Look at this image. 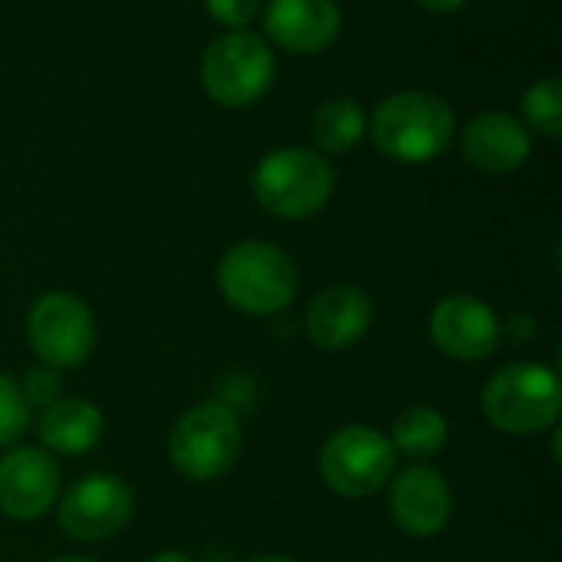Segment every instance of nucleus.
<instances>
[{
	"label": "nucleus",
	"mask_w": 562,
	"mask_h": 562,
	"mask_svg": "<svg viewBox=\"0 0 562 562\" xmlns=\"http://www.w3.org/2000/svg\"><path fill=\"white\" fill-rule=\"evenodd\" d=\"M524 115L530 122V128H537L547 138H560L562 135V82L557 76L540 79L527 89L524 95Z\"/></svg>",
	"instance_id": "obj_19"
},
{
	"label": "nucleus",
	"mask_w": 562,
	"mask_h": 562,
	"mask_svg": "<svg viewBox=\"0 0 562 562\" xmlns=\"http://www.w3.org/2000/svg\"><path fill=\"white\" fill-rule=\"evenodd\" d=\"M389 507L395 524L408 537L425 540V537H438L448 527L454 497L441 471L428 464H412L402 474H395Z\"/></svg>",
	"instance_id": "obj_12"
},
{
	"label": "nucleus",
	"mask_w": 562,
	"mask_h": 562,
	"mask_svg": "<svg viewBox=\"0 0 562 562\" xmlns=\"http://www.w3.org/2000/svg\"><path fill=\"white\" fill-rule=\"evenodd\" d=\"M59 497V464L43 448H13L0 458V510L13 520L43 517Z\"/></svg>",
	"instance_id": "obj_11"
},
{
	"label": "nucleus",
	"mask_w": 562,
	"mask_h": 562,
	"mask_svg": "<svg viewBox=\"0 0 562 562\" xmlns=\"http://www.w3.org/2000/svg\"><path fill=\"white\" fill-rule=\"evenodd\" d=\"M273 53L263 36L231 30L217 36L201 59V82L207 95L227 109L254 105L273 82Z\"/></svg>",
	"instance_id": "obj_6"
},
{
	"label": "nucleus",
	"mask_w": 562,
	"mask_h": 562,
	"mask_svg": "<svg viewBox=\"0 0 562 562\" xmlns=\"http://www.w3.org/2000/svg\"><path fill=\"white\" fill-rule=\"evenodd\" d=\"M26 425H30V408L20 395V385L0 372V448L20 441Z\"/></svg>",
	"instance_id": "obj_20"
},
{
	"label": "nucleus",
	"mask_w": 562,
	"mask_h": 562,
	"mask_svg": "<svg viewBox=\"0 0 562 562\" xmlns=\"http://www.w3.org/2000/svg\"><path fill=\"white\" fill-rule=\"evenodd\" d=\"M375 145L408 165H422L438 158L454 138V112L441 95L405 89L389 95L372 115Z\"/></svg>",
	"instance_id": "obj_1"
},
{
	"label": "nucleus",
	"mask_w": 562,
	"mask_h": 562,
	"mask_svg": "<svg viewBox=\"0 0 562 562\" xmlns=\"http://www.w3.org/2000/svg\"><path fill=\"white\" fill-rule=\"evenodd\" d=\"M53 562H92V560H86V557H59V560H53Z\"/></svg>",
	"instance_id": "obj_26"
},
{
	"label": "nucleus",
	"mask_w": 562,
	"mask_h": 562,
	"mask_svg": "<svg viewBox=\"0 0 562 562\" xmlns=\"http://www.w3.org/2000/svg\"><path fill=\"white\" fill-rule=\"evenodd\" d=\"M481 408L497 431L540 435L557 425L562 408L560 379L537 362H514L484 385Z\"/></svg>",
	"instance_id": "obj_4"
},
{
	"label": "nucleus",
	"mask_w": 562,
	"mask_h": 562,
	"mask_svg": "<svg viewBox=\"0 0 562 562\" xmlns=\"http://www.w3.org/2000/svg\"><path fill=\"white\" fill-rule=\"evenodd\" d=\"M372 300L366 290L352 283H339L323 290L306 310V333L316 349L342 352L356 346L372 326Z\"/></svg>",
	"instance_id": "obj_13"
},
{
	"label": "nucleus",
	"mask_w": 562,
	"mask_h": 562,
	"mask_svg": "<svg viewBox=\"0 0 562 562\" xmlns=\"http://www.w3.org/2000/svg\"><path fill=\"white\" fill-rule=\"evenodd\" d=\"M389 441L395 454H405L412 461H428L448 445V422L441 412L428 405H412L395 418Z\"/></svg>",
	"instance_id": "obj_17"
},
{
	"label": "nucleus",
	"mask_w": 562,
	"mask_h": 562,
	"mask_svg": "<svg viewBox=\"0 0 562 562\" xmlns=\"http://www.w3.org/2000/svg\"><path fill=\"white\" fill-rule=\"evenodd\" d=\"M461 148L474 168L491 175H507L527 161L530 132L507 112H484L468 122Z\"/></svg>",
	"instance_id": "obj_15"
},
{
	"label": "nucleus",
	"mask_w": 562,
	"mask_h": 562,
	"mask_svg": "<svg viewBox=\"0 0 562 562\" xmlns=\"http://www.w3.org/2000/svg\"><path fill=\"white\" fill-rule=\"evenodd\" d=\"M263 26L277 46L313 56L333 46L342 13L333 0H270L263 10Z\"/></svg>",
	"instance_id": "obj_14"
},
{
	"label": "nucleus",
	"mask_w": 562,
	"mask_h": 562,
	"mask_svg": "<svg viewBox=\"0 0 562 562\" xmlns=\"http://www.w3.org/2000/svg\"><path fill=\"white\" fill-rule=\"evenodd\" d=\"M366 132V115L356 99H329L313 112V142L319 155H346Z\"/></svg>",
	"instance_id": "obj_18"
},
{
	"label": "nucleus",
	"mask_w": 562,
	"mask_h": 562,
	"mask_svg": "<svg viewBox=\"0 0 562 562\" xmlns=\"http://www.w3.org/2000/svg\"><path fill=\"white\" fill-rule=\"evenodd\" d=\"M392 441L369 425H346L333 431L319 451V477L329 491L342 497H372L395 474Z\"/></svg>",
	"instance_id": "obj_7"
},
{
	"label": "nucleus",
	"mask_w": 562,
	"mask_h": 562,
	"mask_svg": "<svg viewBox=\"0 0 562 562\" xmlns=\"http://www.w3.org/2000/svg\"><path fill=\"white\" fill-rule=\"evenodd\" d=\"M336 188L333 165L310 148H277L254 171V194L263 211L283 221L319 214Z\"/></svg>",
	"instance_id": "obj_3"
},
{
	"label": "nucleus",
	"mask_w": 562,
	"mask_h": 562,
	"mask_svg": "<svg viewBox=\"0 0 562 562\" xmlns=\"http://www.w3.org/2000/svg\"><path fill=\"white\" fill-rule=\"evenodd\" d=\"M148 562H194L188 553H178V550H165V553H158V557H151Z\"/></svg>",
	"instance_id": "obj_24"
},
{
	"label": "nucleus",
	"mask_w": 562,
	"mask_h": 562,
	"mask_svg": "<svg viewBox=\"0 0 562 562\" xmlns=\"http://www.w3.org/2000/svg\"><path fill=\"white\" fill-rule=\"evenodd\" d=\"M20 395L26 402V408H46L59 398V382H56V369H33L26 372Z\"/></svg>",
	"instance_id": "obj_21"
},
{
	"label": "nucleus",
	"mask_w": 562,
	"mask_h": 562,
	"mask_svg": "<svg viewBox=\"0 0 562 562\" xmlns=\"http://www.w3.org/2000/svg\"><path fill=\"white\" fill-rule=\"evenodd\" d=\"M244 448L240 418L224 402L194 405L178 418L168 438V458L188 481H217L224 477Z\"/></svg>",
	"instance_id": "obj_5"
},
{
	"label": "nucleus",
	"mask_w": 562,
	"mask_h": 562,
	"mask_svg": "<svg viewBox=\"0 0 562 562\" xmlns=\"http://www.w3.org/2000/svg\"><path fill=\"white\" fill-rule=\"evenodd\" d=\"M26 339L46 369H72L86 362L95 346V319L79 296L53 290L30 306Z\"/></svg>",
	"instance_id": "obj_8"
},
{
	"label": "nucleus",
	"mask_w": 562,
	"mask_h": 562,
	"mask_svg": "<svg viewBox=\"0 0 562 562\" xmlns=\"http://www.w3.org/2000/svg\"><path fill=\"white\" fill-rule=\"evenodd\" d=\"M204 3H207V13L231 30H244L260 10V0H204Z\"/></svg>",
	"instance_id": "obj_22"
},
{
	"label": "nucleus",
	"mask_w": 562,
	"mask_h": 562,
	"mask_svg": "<svg viewBox=\"0 0 562 562\" xmlns=\"http://www.w3.org/2000/svg\"><path fill=\"white\" fill-rule=\"evenodd\" d=\"M428 329H431L435 346L458 362H481L494 356L501 342V323L494 310L484 300L468 296V293L445 296L435 306Z\"/></svg>",
	"instance_id": "obj_10"
},
{
	"label": "nucleus",
	"mask_w": 562,
	"mask_h": 562,
	"mask_svg": "<svg viewBox=\"0 0 562 562\" xmlns=\"http://www.w3.org/2000/svg\"><path fill=\"white\" fill-rule=\"evenodd\" d=\"M132 487L115 474H86L59 501L56 520L66 537L95 543L119 533L132 517Z\"/></svg>",
	"instance_id": "obj_9"
},
{
	"label": "nucleus",
	"mask_w": 562,
	"mask_h": 562,
	"mask_svg": "<svg viewBox=\"0 0 562 562\" xmlns=\"http://www.w3.org/2000/svg\"><path fill=\"white\" fill-rule=\"evenodd\" d=\"M247 562H296V560H290V557H277V553H263V557H254V560H247Z\"/></svg>",
	"instance_id": "obj_25"
},
{
	"label": "nucleus",
	"mask_w": 562,
	"mask_h": 562,
	"mask_svg": "<svg viewBox=\"0 0 562 562\" xmlns=\"http://www.w3.org/2000/svg\"><path fill=\"white\" fill-rule=\"evenodd\" d=\"M217 286L234 310L247 316H273L293 303L300 277L293 260L280 247L244 240L221 257Z\"/></svg>",
	"instance_id": "obj_2"
},
{
	"label": "nucleus",
	"mask_w": 562,
	"mask_h": 562,
	"mask_svg": "<svg viewBox=\"0 0 562 562\" xmlns=\"http://www.w3.org/2000/svg\"><path fill=\"white\" fill-rule=\"evenodd\" d=\"M105 431L102 412L86 398H56L53 405L40 408L36 435L43 441V451L59 458L86 454L99 445Z\"/></svg>",
	"instance_id": "obj_16"
},
{
	"label": "nucleus",
	"mask_w": 562,
	"mask_h": 562,
	"mask_svg": "<svg viewBox=\"0 0 562 562\" xmlns=\"http://www.w3.org/2000/svg\"><path fill=\"white\" fill-rule=\"evenodd\" d=\"M422 7H428V10H438V13H448V10H458V7H464L468 0H418Z\"/></svg>",
	"instance_id": "obj_23"
}]
</instances>
